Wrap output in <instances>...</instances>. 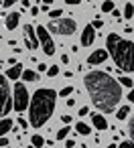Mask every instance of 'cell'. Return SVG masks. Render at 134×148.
I'll return each mask as SVG.
<instances>
[{
    "instance_id": "cell-1",
    "label": "cell",
    "mask_w": 134,
    "mask_h": 148,
    "mask_svg": "<svg viewBox=\"0 0 134 148\" xmlns=\"http://www.w3.org/2000/svg\"><path fill=\"white\" fill-rule=\"evenodd\" d=\"M83 85H85L87 95L91 97L93 106L100 112L110 114V112H114L118 108V101L122 99V85L110 73H106V71H89L83 77Z\"/></svg>"
},
{
    "instance_id": "cell-2",
    "label": "cell",
    "mask_w": 134,
    "mask_h": 148,
    "mask_svg": "<svg viewBox=\"0 0 134 148\" xmlns=\"http://www.w3.org/2000/svg\"><path fill=\"white\" fill-rule=\"evenodd\" d=\"M57 91L55 89H37L31 97V103H29V124L33 128H41L43 124L49 122V118L53 116V110H55V101H57Z\"/></svg>"
},
{
    "instance_id": "cell-3",
    "label": "cell",
    "mask_w": 134,
    "mask_h": 148,
    "mask_svg": "<svg viewBox=\"0 0 134 148\" xmlns=\"http://www.w3.org/2000/svg\"><path fill=\"white\" fill-rule=\"evenodd\" d=\"M106 47L120 71H126V73L134 71V43L132 41H126L120 35L110 33L106 37Z\"/></svg>"
},
{
    "instance_id": "cell-4",
    "label": "cell",
    "mask_w": 134,
    "mask_h": 148,
    "mask_svg": "<svg viewBox=\"0 0 134 148\" xmlns=\"http://www.w3.org/2000/svg\"><path fill=\"white\" fill-rule=\"evenodd\" d=\"M10 108H14V99L10 97V85H8V77L0 75V118L6 116L10 112Z\"/></svg>"
},
{
    "instance_id": "cell-5",
    "label": "cell",
    "mask_w": 134,
    "mask_h": 148,
    "mask_svg": "<svg viewBox=\"0 0 134 148\" xmlns=\"http://www.w3.org/2000/svg\"><path fill=\"white\" fill-rule=\"evenodd\" d=\"M49 33H55V35H63V37H69L75 33L77 29V23L73 18H59V21H51L49 23Z\"/></svg>"
},
{
    "instance_id": "cell-6",
    "label": "cell",
    "mask_w": 134,
    "mask_h": 148,
    "mask_svg": "<svg viewBox=\"0 0 134 148\" xmlns=\"http://www.w3.org/2000/svg\"><path fill=\"white\" fill-rule=\"evenodd\" d=\"M12 99H14V110L16 112H25L27 110V106L31 103V95H29V89L25 87V83H14Z\"/></svg>"
},
{
    "instance_id": "cell-7",
    "label": "cell",
    "mask_w": 134,
    "mask_h": 148,
    "mask_svg": "<svg viewBox=\"0 0 134 148\" xmlns=\"http://www.w3.org/2000/svg\"><path fill=\"white\" fill-rule=\"evenodd\" d=\"M37 35H39V43L43 47V53L45 55H55V43L49 35V29L45 27H37Z\"/></svg>"
},
{
    "instance_id": "cell-8",
    "label": "cell",
    "mask_w": 134,
    "mask_h": 148,
    "mask_svg": "<svg viewBox=\"0 0 134 148\" xmlns=\"http://www.w3.org/2000/svg\"><path fill=\"white\" fill-rule=\"evenodd\" d=\"M23 35H25V45H27L31 51H35V49L41 47V43H39V35H37V29H35L33 25H25Z\"/></svg>"
},
{
    "instance_id": "cell-9",
    "label": "cell",
    "mask_w": 134,
    "mask_h": 148,
    "mask_svg": "<svg viewBox=\"0 0 134 148\" xmlns=\"http://www.w3.org/2000/svg\"><path fill=\"white\" fill-rule=\"evenodd\" d=\"M96 41V27L93 25H87L81 33V45L83 47H91V43Z\"/></svg>"
},
{
    "instance_id": "cell-10",
    "label": "cell",
    "mask_w": 134,
    "mask_h": 148,
    "mask_svg": "<svg viewBox=\"0 0 134 148\" xmlns=\"http://www.w3.org/2000/svg\"><path fill=\"white\" fill-rule=\"evenodd\" d=\"M108 51L106 49H96L93 53H89V57H87V63L89 65H100V63H104L106 59H108Z\"/></svg>"
},
{
    "instance_id": "cell-11",
    "label": "cell",
    "mask_w": 134,
    "mask_h": 148,
    "mask_svg": "<svg viewBox=\"0 0 134 148\" xmlns=\"http://www.w3.org/2000/svg\"><path fill=\"white\" fill-rule=\"evenodd\" d=\"M6 77H8V79H12V81H16L19 77H23V65H21V63L10 65V69L6 71Z\"/></svg>"
},
{
    "instance_id": "cell-12",
    "label": "cell",
    "mask_w": 134,
    "mask_h": 148,
    "mask_svg": "<svg viewBox=\"0 0 134 148\" xmlns=\"http://www.w3.org/2000/svg\"><path fill=\"white\" fill-rule=\"evenodd\" d=\"M91 124H93V128H98V130H106V128H108V120H106L102 114H91Z\"/></svg>"
},
{
    "instance_id": "cell-13",
    "label": "cell",
    "mask_w": 134,
    "mask_h": 148,
    "mask_svg": "<svg viewBox=\"0 0 134 148\" xmlns=\"http://www.w3.org/2000/svg\"><path fill=\"white\" fill-rule=\"evenodd\" d=\"M19 18H21V14H19V12H10V14L6 16V21H4L6 29H8V31H14V29L19 27Z\"/></svg>"
},
{
    "instance_id": "cell-14",
    "label": "cell",
    "mask_w": 134,
    "mask_h": 148,
    "mask_svg": "<svg viewBox=\"0 0 134 148\" xmlns=\"http://www.w3.org/2000/svg\"><path fill=\"white\" fill-rule=\"evenodd\" d=\"M12 130V120L10 118H2L0 120V136H4Z\"/></svg>"
},
{
    "instance_id": "cell-15",
    "label": "cell",
    "mask_w": 134,
    "mask_h": 148,
    "mask_svg": "<svg viewBox=\"0 0 134 148\" xmlns=\"http://www.w3.org/2000/svg\"><path fill=\"white\" fill-rule=\"evenodd\" d=\"M23 79L25 81H37L39 79V73H35L33 69H25L23 71Z\"/></svg>"
},
{
    "instance_id": "cell-16",
    "label": "cell",
    "mask_w": 134,
    "mask_h": 148,
    "mask_svg": "<svg viewBox=\"0 0 134 148\" xmlns=\"http://www.w3.org/2000/svg\"><path fill=\"white\" fill-rule=\"evenodd\" d=\"M75 130H77L79 134H83V136H89V134H91V128H89L87 124H83V122H77V124H75Z\"/></svg>"
},
{
    "instance_id": "cell-17",
    "label": "cell",
    "mask_w": 134,
    "mask_h": 148,
    "mask_svg": "<svg viewBox=\"0 0 134 148\" xmlns=\"http://www.w3.org/2000/svg\"><path fill=\"white\" fill-rule=\"evenodd\" d=\"M128 114H130V108H128V106H122V108H118V112H116V118L122 122V120H126V118H128Z\"/></svg>"
},
{
    "instance_id": "cell-18",
    "label": "cell",
    "mask_w": 134,
    "mask_h": 148,
    "mask_svg": "<svg viewBox=\"0 0 134 148\" xmlns=\"http://www.w3.org/2000/svg\"><path fill=\"white\" fill-rule=\"evenodd\" d=\"M134 16V4H126L124 6V18H132Z\"/></svg>"
},
{
    "instance_id": "cell-19",
    "label": "cell",
    "mask_w": 134,
    "mask_h": 148,
    "mask_svg": "<svg viewBox=\"0 0 134 148\" xmlns=\"http://www.w3.org/2000/svg\"><path fill=\"white\" fill-rule=\"evenodd\" d=\"M118 81H120V85H124V87H132V85H134V81H132L130 77H126V75H122Z\"/></svg>"
},
{
    "instance_id": "cell-20",
    "label": "cell",
    "mask_w": 134,
    "mask_h": 148,
    "mask_svg": "<svg viewBox=\"0 0 134 148\" xmlns=\"http://www.w3.org/2000/svg\"><path fill=\"white\" fill-rule=\"evenodd\" d=\"M67 134H69V126H63V128L57 132V140H65V138H67Z\"/></svg>"
},
{
    "instance_id": "cell-21",
    "label": "cell",
    "mask_w": 134,
    "mask_h": 148,
    "mask_svg": "<svg viewBox=\"0 0 134 148\" xmlns=\"http://www.w3.org/2000/svg\"><path fill=\"white\" fill-rule=\"evenodd\" d=\"M31 144H35L37 148H41V146L45 144V140H43V136H39V134H35V136H33V140H31Z\"/></svg>"
},
{
    "instance_id": "cell-22",
    "label": "cell",
    "mask_w": 134,
    "mask_h": 148,
    "mask_svg": "<svg viewBox=\"0 0 134 148\" xmlns=\"http://www.w3.org/2000/svg\"><path fill=\"white\" fill-rule=\"evenodd\" d=\"M114 10V2L112 0H106V2L102 4V12H112Z\"/></svg>"
},
{
    "instance_id": "cell-23",
    "label": "cell",
    "mask_w": 134,
    "mask_h": 148,
    "mask_svg": "<svg viewBox=\"0 0 134 148\" xmlns=\"http://www.w3.org/2000/svg\"><path fill=\"white\" fill-rule=\"evenodd\" d=\"M73 93V85H67V87H63L61 91H59V97H67V95H71Z\"/></svg>"
},
{
    "instance_id": "cell-24",
    "label": "cell",
    "mask_w": 134,
    "mask_h": 148,
    "mask_svg": "<svg viewBox=\"0 0 134 148\" xmlns=\"http://www.w3.org/2000/svg\"><path fill=\"white\" fill-rule=\"evenodd\" d=\"M57 73H59V65H51V67L47 69V75H49V77H55Z\"/></svg>"
},
{
    "instance_id": "cell-25",
    "label": "cell",
    "mask_w": 134,
    "mask_h": 148,
    "mask_svg": "<svg viewBox=\"0 0 134 148\" xmlns=\"http://www.w3.org/2000/svg\"><path fill=\"white\" fill-rule=\"evenodd\" d=\"M128 132H130V136H132V142H134V114H132V118H130V124H128Z\"/></svg>"
},
{
    "instance_id": "cell-26",
    "label": "cell",
    "mask_w": 134,
    "mask_h": 148,
    "mask_svg": "<svg viewBox=\"0 0 134 148\" xmlns=\"http://www.w3.org/2000/svg\"><path fill=\"white\" fill-rule=\"evenodd\" d=\"M61 14H63V12H61L59 8H57V10H49V16H51L53 21H55V18H61Z\"/></svg>"
},
{
    "instance_id": "cell-27",
    "label": "cell",
    "mask_w": 134,
    "mask_h": 148,
    "mask_svg": "<svg viewBox=\"0 0 134 148\" xmlns=\"http://www.w3.org/2000/svg\"><path fill=\"white\" fill-rule=\"evenodd\" d=\"M118 148H134V142H130V140H122Z\"/></svg>"
},
{
    "instance_id": "cell-28",
    "label": "cell",
    "mask_w": 134,
    "mask_h": 148,
    "mask_svg": "<svg viewBox=\"0 0 134 148\" xmlns=\"http://www.w3.org/2000/svg\"><path fill=\"white\" fill-rule=\"evenodd\" d=\"M87 114H89V108H87V106L79 108V116H87Z\"/></svg>"
},
{
    "instance_id": "cell-29",
    "label": "cell",
    "mask_w": 134,
    "mask_h": 148,
    "mask_svg": "<svg viewBox=\"0 0 134 148\" xmlns=\"http://www.w3.org/2000/svg\"><path fill=\"white\" fill-rule=\"evenodd\" d=\"M14 2H19V0H4L2 4H4V8H10V6H12Z\"/></svg>"
},
{
    "instance_id": "cell-30",
    "label": "cell",
    "mask_w": 134,
    "mask_h": 148,
    "mask_svg": "<svg viewBox=\"0 0 134 148\" xmlns=\"http://www.w3.org/2000/svg\"><path fill=\"white\" fill-rule=\"evenodd\" d=\"M61 122H63V124H69V122H71V116H69V114L61 116Z\"/></svg>"
},
{
    "instance_id": "cell-31",
    "label": "cell",
    "mask_w": 134,
    "mask_h": 148,
    "mask_svg": "<svg viewBox=\"0 0 134 148\" xmlns=\"http://www.w3.org/2000/svg\"><path fill=\"white\" fill-rule=\"evenodd\" d=\"M16 122H19V126H21V128H25V130H27V120H25V118H19Z\"/></svg>"
},
{
    "instance_id": "cell-32",
    "label": "cell",
    "mask_w": 134,
    "mask_h": 148,
    "mask_svg": "<svg viewBox=\"0 0 134 148\" xmlns=\"http://www.w3.org/2000/svg\"><path fill=\"white\" fill-rule=\"evenodd\" d=\"M128 101L134 103V85H132V89H130V93H128Z\"/></svg>"
},
{
    "instance_id": "cell-33",
    "label": "cell",
    "mask_w": 134,
    "mask_h": 148,
    "mask_svg": "<svg viewBox=\"0 0 134 148\" xmlns=\"http://www.w3.org/2000/svg\"><path fill=\"white\" fill-rule=\"evenodd\" d=\"M0 146H8V138L6 136H0Z\"/></svg>"
},
{
    "instance_id": "cell-34",
    "label": "cell",
    "mask_w": 134,
    "mask_h": 148,
    "mask_svg": "<svg viewBox=\"0 0 134 148\" xmlns=\"http://www.w3.org/2000/svg\"><path fill=\"white\" fill-rule=\"evenodd\" d=\"M91 25H93V27H96V29H100V27H102V25H104V23H102V21H100V18H96V21H93V23H91Z\"/></svg>"
},
{
    "instance_id": "cell-35",
    "label": "cell",
    "mask_w": 134,
    "mask_h": 148,
    "mask_svg": "<svg viewBox=\"0 0 134 148\" xmlns=\"http://www.w3.org/2000/svg\"><path fill=\"white\" fill-rule=\"evenodd\" d=\"M37 69H39V71H41V73H43V71H47V69H49V67H47V65H45V63H39V67H37Z\"/></svg>"
},
{
    "instance_id": "cell-36",
    "label": "cell",
    "mask_w": 134,
    "mask_h": 148,
    "mask_svg": "<svg viewBox=\"0 0 134 148\" xmlns=\"http://www.w3.org/2000/svg\"><path fill=\"white\" fill-rule=\"evenodd\" d=\"M65 2H67V4H71V6H75V4H79V2H81V0H65Z\"/></svg>"
},
{
    "instance_id": "cell-37",
    "label": "cell",
    "mask_w": 134,
    "mask_h": 148,
    "mask_svg": "<svg viewBox=\"0 0 134 148\" xmlns=\"http://www.w3.org/2000/svg\"><path fill=\"white\" fill-rule=\"evenodd\" d=\"M65 103H67V108H73V106H75V99H71V97H69Z\"/></svg>"
},
{
    "instance_id": "cell-38",
    "label": "cell",
    "mask_w": 134,
    "mask_h": 148,
    "mask_svg": "<svg viewBox=\"0 0 134 148\" xmlns=\"http://www.w3.org/2000/svg\"><path fill=\"white\" fill-rule=\"evenodd\" d=\"M31 14H33V16H37V14H39V8H37V6H33V8H31Z\"/></svg>"
},
{
    "instance_id": "cell-39",
    "label": "cell",
    "mask_w": 134,
    "mask_h": 148,
    "mask_svg": "<svg viewBox=\"0 0 134 148\" xmlns=\"http://www.w3.org/2000/svg\"><path fill=\"white\" fill-rule=\"evenodd\" d=\"M65 144H67V148H73V146H75V140H67Z\"/></svg>"
},
{
    "instance_id": "cell-40",
    "label": "cell",
    "mask_w": 134,
    "mask_h": 148,
    "mask_svg": "<svg viewBox=\"0 0 134 148\" xmlns=\"http://www.w3.org/2000/svg\"><path fill=\"white\" fill-rule=\"evenodd\" d=\"M112 14H114V16H116V18H120V16H122V14H120V10H116V8H114V10H112Z\"/></svg>"
},
{
    "instance_id": "cell-41",
    "label": "cell",
    "mask_w": 134,
    "mask_h": 148,
    "mask_svg": "<svg viewBox=\"0 0 134 148\" xmlns=\"http://www.w3.org/2000/svg\"><path fill=\"white\" fill-rule=\"evenodd\" d=\"M61 63H69V57L67 55H61Z\"/></svg>"
},
{
    "instance_id": "cell-42",
    "label": "cell",
    "mask_w": 134,
    "mask_h": 148,
    "mask_svg": "<svg viewBox=\"0 0 134 148\" xmlns=\"http://www.w3.org/2000/svg\"><path fill=\"white\" fill-rule=\"evenodd\" d=\"M23 6H25V8H29V6H31V2H29V0H23Z\"/></svg>"
},
{
    "instance_id": "cell-43",
    "label": "cell",
    "mask_w": 134,
    "mask_h": 148,
    "mask_svg": "<svg viewBox=\"0 0 134 148\" xmlns=\"http://www.w3.org/2000/svg\"><path fill=\"white\" fill-rule=\"evenodd\" d=\"M108 148H118V146L116 144H108Z\"/></svg>"
},
{
    "instance_id": "cell-44",
    "label": "cell",
    "mask_w": 134,
    "mask_h": 148,
    "mask_svg": "<svg viewBox=\"0 0 134 148\" xmlns=\"http://www.w3.org/2000/svg\"><path fill=\"white\" fill-rule=\"evenodd\" d=\"M43 2H45V4H51V2H53V0H43Z\"/></svg>"
},
{
    "instance_id": "cell-45",
    "label": "cell",
    "mask_w": 134,
    "mask_h": 148,
    "mask_svg": "<svg viewBox=\"0 0 134 148\" xmlns=\"http://www.w3.org/2000/svg\"><path fill=\"white\" fill-rule=\"evenodd\" d=\"M27 148H37V146H35V144H31V146H27Z\"/></svg>"
}]
</instances>
